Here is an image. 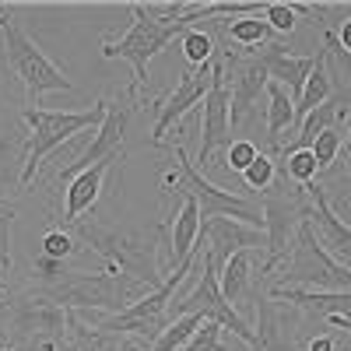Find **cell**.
Returning a JSON list of instances; mask_svg holds the SVG:
<instances>
[{
	"mask_svg": "<svg viewBox=\"0 0 351 351\" xmlns=\"http://www.w3.org/2000/svg\"><path fill=\"white\" fill-rule=\"evenodd\" d=\"M74 236L99 256L109 260V267H116L120 274L148 285L152 291L165 285V274L158 267V236H144L137 228H116V225H102V221H74Z\"/></svg>",
	"mask_w": 351,
	"mask_h": 351,
	"instance_id": "obj_1",
	"label": "cell"
},
{
	"mask_svg": "<svg viewBox=\"0 0 351 351\" xmlns=\"http://www.w3.org/2000/svg\"><path fill=\"white\" fill-rule=\"evenodd\" d=\"M36 295L64 306V309H106L109 316L130 309L134 302H141L148 295V285H141L127 274H120L116 267L99 271V274H88V271H67L60 281L32 288Z\"/></svg>",
	"mask_w": 351,
	"mask_h": 351,
	"instance_id": "obj_2",
	"label": "cell"
},
{
	"mask_svg": "<svg viewBox=\"0 0 351 351\" xmlns=\"http://www.w3.org/2000/svg\"><path fill=\"white\" fill-rule=\"evenodd\" d=\"M0 36H4L8 67L25 84V106L39 109L43 95H49V92H74V81L43 53V46L18 25V18L11 11H0Z\"/></svg>",
	"mask_w": 351,
	"mask_h": 351,
	"instance_id": "obj_3",
	"label": "cell"
},
{
	"mask_svg": "<svg viewBox=\"0 0 351 351\" xmlns=\"http://www.w3.org/2000/svg\"><path fill=\"white\" fill-rule=\"evenodd\" d=\"M267 288H302V291H351V271L316 243L309 218L299 225L295 243L288 256L278 263V271Z\"/></svg>",
	"mask_w": 351,
	"mask_h": 351,
	"instance_id": "obj_4",
	"label": "cell"
},
{
	"mask_svg": "<svg viewBox=\"0 0 351 351\" xmlns=\"http://www.w3.org/2000/svg\"><path fill=\"white\" fill-rule=\"evenodd\" d=\"M21 116H25V123H28V144H25V155H21V186H32L43 158L49 152L60 148L64 141H71L74 134H84V130L99 127L102 116H106V106H102V99L92 109H77V112L25 106Z\"/></svg>",
	"mask_w": 351,
	"mask_h": 351,
	"instance_id": "obj_5",
	"label": "cell"
},
{
	"mask_svg": "<svg viewBox=\"0 0 351 351\" xmlns=\"http://www.w3.org/2000/svg\"><path fill=\"white\" fill-rule=\"evenodd\" d=\"M134 25L120 39H106L102 43V56L106 60H127L134 67V84L127 88L130 95H141V88L148 84V64L172 43V39H183L190 28L176 18V21H158L155 14H148L141 4H130Z\"/></svg>",
	"mask_w": 351,
	"mask_h": 351,
	"instance_id": "obj_6",
	"label": "cell"
},
{
	"mask_svg": "<svg viewBox=\"0 0 351 351\" xmlns=\"http://www.w3.org/2000/svg\"><path fill=\"white\" fill-rule=\"evenodd\" d=\"M309 218V200H306V186H295L291 180L278 172V180L271 183V190L263 193V232H267V246H263V281H267L278 263L288 256L291 243H295L299 225Z\"/></svg>",
	"mask_w": 351,
	"mask_h": 351,
	"instance_id": "obj_7",
	"label": "cell"
},
{
	"mask_svg": "<svg viewBox=\"0 0 351 351\" xmlns=\"http://www.w3.org/2000/svg\"><path fill=\"white\" fill-rule=\"evenodd\" d=\"M172 158H176V176H165V190L190 193L200 208V221L204 218H236V221H246L253 228H263V208H256L246 197H236V193L215 186L208 176L190 162L183 144L172 148Z\"/></svg>",
	"mask_w": 351,
	"mask_h": 351,
	"instance_id": "obj_8",
	"label": "cell"
},
{
	"mask_svg": "<svg viewBox=\"0 0 351 351\" xmlns=\"http://www.w3.org/2000/svg\"><path fill=\"white\" fill-rule=\"evenodd\" d=\"M186 313H197V316H204V319H215V324H221L225 330L236 334L246 348H253V341H256L253 324H250L243 313H236V306L221 295L218 267L208 260V253H204L200 263H197V285H193V291H186L183 299H172V302H169V319H180V316H186Z\"/></svg>",
	"mask_w": 351,
	"mask_h": 351,
	"instance_id": "obj_9",
	"label": "cell"
},
{
	"mask_svg": "<svg viewBox=\"0 0 351 351\" xmlns=\"http://www.w3.org/2000/svg\"><path fill=\"white\" fill-rule=\"evenodd\" d=\"M221 64H225V81H228V127L232 130H243L250 123L260 120V99L267 95V67L256 53L250 49H239L232 53L225 49L221 53Z\"/></svg>",
	"mask_w": 351,
	"mask_h": 351,
	"instance_id": "obj_10",
	"label": "cell"
},
{
	"mask_svg": "<svg viewBox=\"0 0 351 351\" xmlns=\"http://www.w3.org/2000/svg\"><path fill=\"white\" fill-rule=\"evenodd\" d=\"M134 99L130 92H123L120 99H102L106 106V116L99 123V134L84 144V148L56 172V180H74L77 172L92 169L99 162H109V158H123V144H127V130H130V120H134Z\"/></svg>",
	"mask_w": 351,
	"mask_h": 351,
	"instance_id": "obj_11",
	"label": "cell"
},
{
	"mask_svg": "<svg viewBox=\"0 0 351 351\" xmlns=\"http://www.w3.org/2000/svg\"><path fill=\"white\" fill-rule=\"evenodd\" d=\"M8 334H11L8 351H21L28 341L46 337V334H67V309L36 295V291L14 295L11 313H8Z\"/></svg>",
	"mask_w": 351,
	"mask_h": 351,
	"instance_id": "obj_12",
	"label": "cell"
},
{
	"mask_svg": "<svg viewBox=\"0 0 351 351\" xmlns=\"http://www.w3.org/2000/svg\"><path fill=\"white\" fill-rule=\"evenodd\" d=\"M302 313L267 295V281L256 285V341L250 351H302L299 348Z\"/></svg>",
	"mask_w": 351,
	"mask_h": 351,
	"instance_id": "obj_13",
	"label": "cell"
},
{
	"mask_svg": "<svg viewBox=\"0 0 351 351\" xmlns=\"http://www.w3.org/2000/svg\"><path fill=\"white\" fill-rule=\"evenodd\" d=\"M228 81H225V64L221 56L211 60V88H208V99H204V116H200V155L197 162L208 169L211 158L218 152L232 148V127H228Z\"/></svg>",
	"mask_w": 351,
	"mask_h": 351,
	"instance_id": "obj_14",
	"label": "cell"
},
{
	"mask_svg": "<svg viewBox=\"0 0 351 351\" xmlns=\"http://www.w3.org/2000/svg\"><path fill=\"white\" fill-rule=\"evenodd\" d=\"M208 88H211V64L204 67H193L190 74H183L180 81H176V88L155 102V123H152V141L155 144H165L169 130L183 123V116L208 99Z\"/></svg>",
	"mask_w": 351,
	"mask_h": 351,
	"instance_id": "obj_15",
	"label": "cell"
},
{
	"mask_svg": "<svg viewBox=\"0 0 351 351\" xmlns=\"http://www.w3.org/2000/svg\"><path fill=\"white\" fill-rule=\"evenodd\" d=\"M306 200H309V225H313L316 243L324 246L341 263V267L351 271V225L334 211L327 190L319 186V183H309L306 186Z\"/></svg>",
	"mask_w": 351,
	"mask_h": 351,
	"instance_id": "obj_16",
	"label": "cell"
},
{
	"mask_svg": "<svg viewBox=\"0 0 351 351\" xmlns=\"http://www.w3.org/2000/svg\"><path fill=\"white\" fill-rule=\"evenodd\" d=\"M200 239H208V260L221 271L236 253L267 246V232L253 228L246 221H236V218H204L200 221Z\"/></svg>",
	"mask_w": 351,
	"mask_h": 351,
	"instance_id": "obj_17",
	"label": "cell"
},
{
	"mask_svg": "<svg viewBox=\"0 0 351 351\" xmlns=\"http://www.w3.org/2000/svg\"><path fill=\"white\" fill-rule=\"evenodd\" d=\"M263 67H267V77L278 81L285 92L291 95V102H295L302 95V88H306V77L313 74V64H316V56H291L281 43L267 46L263 53H256Z\"/></svg>",
	"mask_w": 351,
	"mask_h": 351,
	"instance_id": "obj_18",
	"label": "cell"
},
{
	"mask_svg": "<svg viewBox=\"0 0 351 351\" xmlns=\"http://www.w3.org/2000/svg\"><path fill=\"white\" fill-rule=\"evenodd\" d=\"M180 197V211L172 218V236H169V271H176L180 263H186L200 243V208L190 193H176Z\"/></svg>",
	"mask_w": 351,
	"mask_h": 351,
	"instance_id": "obj_19",
	"label": "cell"
},
{
	"mask_svg": "<svg viewBox=\"0 0 351 351\" xmlns=\"http://www.w3.org/2000/svg\"><path fill=\"white\" fill-rule=\"evenodd\" d=\"M116 162H120V158H109V162H99V165H92V169H84V172L74 176L71 186H67V200H64V221L74 225V221H81L84 211L95 208V200L102 193V183H106V172Z\"/></svg>",
	"mask_w": 351,
	"mask_h": 351,
	"instance_id": "obj_20",
	"label": "cell"
},
{
	"mask_svg": "<svg viewBox=\"0 0 351 351\" xmlns=\"http://www.w3.org/2000/svg\"><path fill=\"white\" fill-rule=\"evenodd\" d=\"M256 253H263V250H243V253H236L225 267L218 271V285H221V295L236 306V313H239V306L246 302V295H250V285H253V260H256Z\"/></svg>",
	"mask_w": 351,
	"mask_h": 351,
	"instance_id": "obj_21",
	"label": "cell"
},
{
	"mask_svg": "<svg viewBox=\"0 0 351 351\" xmlns=\"http://www.w3.org/2000/svg\"><path fill=\"white\" fill-rule=\"evenodd\" d=\"M330 95H334V71H330V60H327V49H319L316 64H313V74L306 77L302 95L295 99V120H306V116L316 106H324Z\"/></svg>",
	"mask_w": 351,
	"mask_h": 351,
	"instance_id": "obj_22",
	"label": "cell"
},
{
	"mask_svg": "<svg viewBox=\"0 0 351 351\" xmlns=\"http://www.w3.org/2000/svg\"><path fill=\"white\" fill-rule=\"evenodd\" d=\"M348 99L344 95H330L324 106H316L306 120H302V130H299V137H295V144L291 148H313V141L324 134V130H334L341 120H348Z\"/></svg>",
	"mask_w": 351,
	"mask_h": 351,
	"instance_id": "obj_23",
	"label": "cell"
},
{
	"mask_svg": "<svg viewBox=\"0 0 351 351\" xmlns=\"http://www.w3.org/2000/svg\"><path fill=\"white\" fill-rule=\"evenodd\" d=\"M67 344L71 351H123V337L102 327H88L77 309H67Z\"/></svg>",
	"mask_w": 351,
	"mask_h": 351,
	"instance_id": "obj_24",
	"label": "cell"
},
{
	"mask_svg": "<svg viewBox=\"0 0 351 351\" xmlns=\"http://www.w3.org/2000/svg\"><path fill=\"white\" fill-rule=\"evenodd\" d=\"M295 123V102L278 81H267V148L281 152V134Z\"/></svg>",
	"mask_w": 351,
	"mask_h": 351,
	"instance_id": "obj_25",
	"label": "cell"
},
{
	"mask_svg": "<svg viewBox=\"0 0 351 351\" xmlns=\"http://www.w3.org/2000/svg\"><path fill=\"white\" fill-rule=\"evenodd\" d=\"M281 176L285 180H291L295 186H309L316 183V155L309 148H281Z\"/></svg>",
	"mask_w": 351,
	"mask_h": 351,
	"instance_id": "obj_26",
	"label": "cell"
},
{
	"mask_svg": "<svg viewBox=\"0 0 351 351\" xmlns=\"http://www.w3.org/2000/svg\"><path fill=\"white\" fill-rule=\"evenodd\" d=\"M221 28H225V36H228L232 43H239L243 49L263 46V43L271 39V32H274V28L263 21V14H256V18H236V21H221Z\"/></svg>",
	"mask_w": 351,
	"mask_h": 351,
	"instance_id": "obj_27",
	"label": "cell"
},
{
	"mask_svg": "<svg viewBox=\"0 0 351 351\" xmlns=\"http://www.w3.org/2000/svg\"><path fill=\"white\" fill-rule=\"evenodd\" d=\"M200 324H204V316H197V313H186V316H180V319H172V324L148 344V351H180V348L197 334Z\"/></svg>",
	"mask_w": 351,
	"mask_h": 351,
	"instance_id": "obj_28",
	"label": "cell"
},
{
	"mask_svg": "<svg viewBox=\"0 0 351 351\" xmlns=\"http://www.w3.org/2000/svg\"><path fill=\"white\" fill-rule=\"evenodd\" d=\"M183 56L193 64V67H204L215 60V39L204 32V28H190L183 36Z\"/></svg>",
	"mask_w": 351,
	"mask_h": 351,
	"instance_id": "obj_29",
	"label": "cell"
},
{
	"mask_svg": "<svg viewBox=\"0 0 351 351\" xmlns=\"http://www.w3.org/2000/svg\"><path fill=\"white\" fill-rule=\"evenodd\" d=\"M341 148H344V137H341V130L334 127V130H324L316 141H313V155H316V169L319 172H327V169H334V162H337V155H341Z\"/></svg>",
	"mask_w": 351,
	"mask_h": 351,
	"instance_id": "obj_30",
	"label": "cell"
},
{
	"mask_svg": "<svg viewBox=\"0 0 351 351\" xmlns=\"http://www.w3.org/2000/svg\"><path fill=\"white\" fill-rule=\"evenodd\" d=\"M243 180H246L250 190H263V193H267L271 183L278 180V162L271 155H256V162L243 172Z\"/></svg>",
	"mask_w": 351,
	"mask_h": 351,
	"instance_id": "obj_31",
	"label": "cell"
},
{
	"mask_svg": "<svg viewBox=\"0 0 351 351\" xmlns=\"http://www.w3.org/2000/svg\"><path fill=\"white\" fill-rule=\"evenodd\" d=\"M221 324H215V319H204V324L197 327V334L180 348V351H221Z\"/></svg>",
	"mask_w": 351,
	"mask_h": 351,
	"instance_id": "obj_32",
	"label": "cell"
},
{
	"mask_svg": "<svg viewBox=\"0 0 351 351\" xmlns=\"http://www.w3.org/2000/svg\"><path fill=\"white\" fill-rule=\"evenodd\" d=\"M74 250H77V243H74L71 232H64V228H53V232L43 236V256H49V260H67Z\"/></svg>",
	"mask_w": 351,
	"mask_h": 351,
	"instance_id": "obj_33",
	"label": "cell"
},
{
	"mask_svg": "<svg viewBox=\"0 0 351 351\" xmlns=\"http://www.w3.org/2000/svg\"><path fill=\"white\" fill-rule=\"evenodd\" d=\"M256 144L253 141H232V148L225 152V169L228 172H246L256 162Z\"/></svg>",
	"mask_w": 351,
	"mask_h": 351,
	"instance_id": "obj_34",
	"label": "cell"
},
{
	"mask_svg": "<svg viewBox=\"0 0 351 351\" xmlns=\"http://www.w3.org/2000/svg\"><path fill=\"white\" fill-rule=\"evenodd\" d=\"M324 49H327V60L334 64V77H344L348 92H351V53H344V49L337 46V39H334V28L324 36Z\"/></svg>",
	"mask_w": 351,
	"mask_h": 351,
	"instance_id": "obj_35",
	"label": "cell"
},
{
	"mask_svg": "<svg viewBox=\"0 0 351 351\" xmlns=\"http://www.w3.org/2000/svg\"><path fill=\"white\" fill-rule=\"evenodd\" d=\"M11 221H14V208L0 204V274L11 271Z\"/></svg>",
	"mask_w": 351,
	"mask_h": 351,
	"instance_id": "obj_36",
	"label": "cell"
},
{
	"mask_svg": "<svg viewBox=\"0 0 351 351\" xmlns=\"http://www.w3.org/2000/svg\"><path fill=\"white\" fill-rule=\"evenodd\" d=\"M337 162L344 165V172H341V183H344V186L351 190V116L344 120V148H341Z\"/></svg>",
	"mask_w": 351,
	"mask_h": 351,
	"instance_id": "obj_37",
	"label": "cell"
},
{
	"mask_svg": "<svg viewBox=\"0 0 351 351\" xmlns=\"http://www.w3.org/2000/svg\"><path fill=\"white\" fill-rule=\"evenodd\" d=\"M334 39H337V46H341L344 53H351V14H348V18H344V21L334 28Z\"/></svg>",
	"mask_w": 351,
	"mask_h": 351,
	"instance_id": "obj_38",
	"label": "cell"
},
{
	"mask_svg": "<svg viewBox=\"0 0 351 351\" xmlns=\"http://www.w3.org/2000/svg\"><path fill=\"white\" fill-rule=\"evenodd\" d=\"M306 351H337V341H334V337H327V334H324V337H313Z\"/></svg>",
	"mask_w": 351,
	"mask_h": 351,
	"instance_id": "obj_39",
	"label": "cell"
},
{
	"mask_svg": "<svg viewBox=\"0 0 351 351\" xmlns=\"http://www.w3.org/2000/svg\"><path fill=\"white\" fill-rule=\"evenodd\" d=\"M327 324H334V327H341V330L351 334V319H348V316H327Z\"/></svg>",
	"mask_w": 351,
	"mask_h": 351,
	"instance_id": "obj_40",
	"label": "cell"
},
{
	"mask_svg": "<svg viewBox=\"0 0 351 351\" xmlns=\"http://www.w3.org/2000/svg\"><path fill=\"white\" fill-rule=\"evenodd\" d=\"M123 351H141V348H134V344H123Z\"/></svg>",
	"mask_w": 351,
	"mask_h": 351,
	"instance_id": "obj_41",
	"label": "cell"
},
{
	"mask_svg": "<svg viewBox=\"0 0 351 351\" xmlns=\"http://www.w3.org/2000/svg\"><path fill=\"white\" fill-rule=\"evenodd\" d=\"M4 348H8V341H4V337H0V351H4Z\"/></svg>",
	"mask_w": 351,
	"mask_h": 351,
	"instance_id": "obj_42",
	"label": "cell"
},
{
	"mask_svg": "<svg viewBox=\"0 0 351 351\" xmlns=\"http://www.w3.org/2000/svg\"><path fill=\"white\" fill-rule=\"evenodd\" d=\"M348 116H351V106H348Z\"/></svg>",
	"mask_w": 351,
	"mask_h": 351,
	"instance_id": "obj_43",
	"label": "cell"
}]
</instances>
